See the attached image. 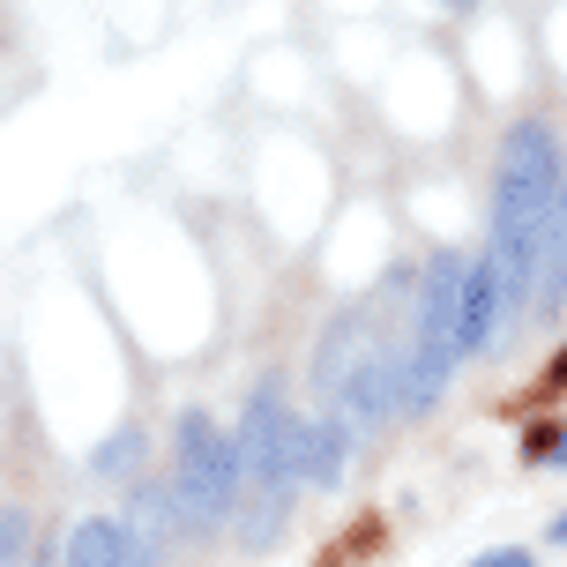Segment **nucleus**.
Segmentation results:
<instances>
[{"instance_id": "4", "label": "nucleus", "mask_w": 567, "mask_h": 567, "mask_svg": "<svg viewBox=\"0 0 567 567\" xmlns=\"http://www.w3.org/2000/svg\"><path fill=\"white\" fill-rule=\"evenodd\" d=\"M351 463V425L329 411L321 425H307V485H337Z\"/></svg>"}, {"instance_id": "8", "label": "nucleus", "mask_w": 567, "mask_h": 567, "mask_svg": "<svg viewBox=\"0 0 567 567\" xmlns=\"http://www.w3.org/2000/svg\"><path fill=\"white\" fill-rule=\"evenodd\" d=\"M553 538H560V545H567V508H560V515H553Z\"/></svg>"}, {"instance_id": "3", "label": "nucleus", "mask_w": 567, "mask_h": 567, "mask_svg": "<svg viewBox=\"0 0 567 567\" xmlns=\"http://www.w3.org/2000/svg\"><path fill=\"white\" fill-rule=\"evenodd\" d=\"M68 567H157V538H142L127 515H90L68 538Z\"/></svg>"}, {"instance_id": "1", "label": "nucleus", "mask_w": 567, "mask_h": 567, "mask_svg": "<svg viewBox=\"0 0 567 567\" xmlns=\"http://www.w3.org/2000/svg\"><path fill=\"white\" fill-rule=\"evenodd\" d=\"M239 449H247V485H255L247 545H269V538H277L284 501H291V485L307 478V425L291 419V403H284L277 389H255L247 425H239Z\"/></svg>"}, {"instance_id": "6", "label": "nucleus", "mask_w": 567, "mask_h": 567, "mask_svg": "<svg viewBox=\"0 0 567 567\" xmlns=\"http://www.w3.org/2000/svg\"><path fill=\"white\" fill-rule=\"evenodd\" d=\"M0 560L30 567V515L23 508H8V523H0Z\"/></svg>"}, {"instance_id": "11", "label": "nucleus", "mask_w": 567, "mask_h": 567, "mask_svg": "<svg viewBox=\"0 0 567 567\" xmlns=\"http://www.w3.org/2000/svg\"><path fill=\"white\" fill-rule=\"evenodd\" d=\"M321 567H343V560H321Z\"/></svg>"}, {"instance_id": "10", "label": "nucleus", "mask_w": 567, "mask_h": 567, "mask_svg": "<svg viewBox=\"0 0 567 567\" xmlns=\"http://www.w3.org/2000/svg\"><path fill=\"white\" fill-rule=\"evenodd\" d=\"M553 463H567V433H560V449H553Z\"/></svg>"}, {"instance_id": "7", "label": "nucleus", "mask_w": 567, "mask_h": 567, "mask_svg": "<svg viewBox=\"0 0 567 567\" xmlns=\"http://www.w3.org/2000/svg\"><path fill=\"white\" fill-rule=\"evenodd\" d=\"M471 567H538V560H530L523 545H501V553H478V560H471Z\"/></svg>"}, {"instance_id": "2", "label": "nucleus", "mask_w": 567, "mask_h": 567, "mask_svg": "<svg viewBox=\"0 0 567 567\" xmlns=\"http://www.w3.org/2000/svg\"><path fill=\"white\" fill-rule=\"evenodd\" d=\"M247 485V449L239 433L209 419V411H187L179 419V455H172V493H179V515L187 530H217Z\"/></svg>"}, {"instance_id": "5", "label": "nucleus", "mask_w": 567, "mask_h": 567, "mask_svg": "<svg viewBox=\"0 0 567 567\" xmlns=\"http://www.w3.org/2000/svg\"><path fill=\"white\" fill-rule=\"evenodd\" d=\"M135 463H142V433H135V425H120L113 441L97 449V478H127Z\"/></svg>"}, {"instance_id": "9", "label": "nucleus", "mask_w": 567, "mask_h": 567, "mask_svg": "<svg viewBox=\"0 0 567 567\" xmlns=\"http://www.w3.org/2000/svg\"><path fill=\"white\" fill-rule=\"evenodd\" d=\"M553 381H560V389H567V351H560V359H553Z\"/></svg>"}]
</instances>
